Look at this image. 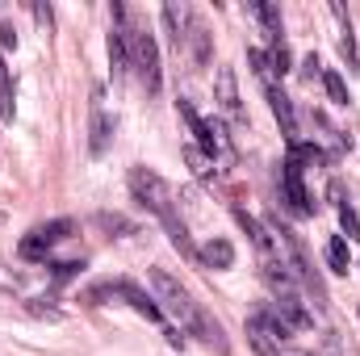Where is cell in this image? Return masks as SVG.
Returning a JSON list of instances; mask_svg holds the SVG:
<instances>
[{
    "instance_id": "5",
    "label": "cell",
    "mask_w": 360,
    "mask_h": 356,
    "mask_svg": "<svg viewBox=\"0 0 360 356\" xmlns=\"http://www.w3.org/2000/svg\"><path fill=\"white\" fill-rule=\"evenodd\" d=\"M72 231H76V222H72V218H59V222L34 227V231L17 243V252H21V260H46V252H51L59 239H68Z\"/></svg>"
},
{
    "instance_id": "1",
    "label": "cell",
    "mask_w": 360,
    "mask_h": 356,
    "mask_svg": "<svg viewBox=\"0 0 360 356\" xmlns=\"http://www.w3.org/2000/svg\"><path fill=\"white\" fill-rule=\"evenodd\" d=\"M151 289H155V302H160V310H168L172 319H180V327L188 331V336H201L214 352L226 356V336H222V327H218V319H210L184 289H180V281L172 272H164V268H151Z\"/></svg>"
},
{
    "instance_id": "30",
    "label": "cell",
    "mask_w": 360,
    "mask_h": 356,
    "mask_svg": "<svg viewBox=\"0 0 360 356\" xmlns=\"http://www.w3.org/2000/svg\"><path fill=\"white\" fill-rule=\"evenodd\" d=\"M34 17H38V21H46V25H51V8H46V4H34Z\"/></svg>"
},
{
    "instance_id": "9",
    "label": "cell",
    "mask_w": 360,
    "mask_h": 356,
    "mask_svg": "<svg viewBox=\"0 0 360 356\" xmlns=\"http://www.w3.org/2000/svg\"><path fill=\"white\" fill-rule=\"evenodd\" d=\"M281 189H285V201H289L297 214H314L310 193H306V184H302V168H297L293 160H285V164H281Z\"/></svg>"
},
{
    "instance_id": "8",
    "label": "cell",
    "mask_w": 360,
    "mask_h": 356,
    "mask_svg": "<svg viewBox=\"0 0 360 356\" xmlns=\"http://www.w3.org/2000/svg\"><path fill=\"white\" fill-rule=\"evenodd\" d=\"M113 130H117V122L101 109V89H92V126H89V151L92 155H105Z\"/></svg>"
},
{
    "instance_id": "2",
    "label": "cell",
    "mask_w": 360,
    "mask_h": 356,
    "mask_svg": "<svg viewBox=\"0 0 360 356\" xmlns=\"http://www.w3.org/2000/svg\"><path fill=\"white\" fill-rule=\"evenodd\" d=\"M130 189H134V197L164 222V231H168V239L180 248V256H188V260H197V248H193V239H188V231H184V222H180L176 214V197H172V189H168V180L155 177L151 168H130Z\"/></svg>"
},
{
    "instance_id": "26",
    "label": "cell",
    "mask_w": 360,
    "mask_h": 356,
    "mask_svg": "<svg viewBox=\"0 0 360 356\" xmlns=\"http://www.w3.org/2000/svg\"><path fill=\"white\" fill-rule=\"evenodd\" d=\"M96 222H101L105 231H122V235H134V222H126L122 214H96Z\"/></svg>"
},
{
    "instance_id": "29",
    "label": "cell",
    "mask_w": 360,
    "mask_h": 356,
    "mask_svg": "<svg viewBox=\"0 0 360 356\" xmlns=\"http://www.w3.org/2000/svg\"><path fill=\"white\" fill-rule=\"evenodd\" d=\"M8 46H17V34H13V25H0V51H8Z\"/></svg>"
},
{
    "instance_id": "25",
    "label": "cell",
    "mask_w": 360,
    "mask_h": 356,
    "mask_svg": "<svg viewBox=\"0 0 360 356\" xmlns=\"http://www.w3.org/2000/svg\"><path fill=\"white\" fill-rule=\"evenodd\" d=\"M340 227H344V235H348V239H356V235H360V218H356V210H352L348 201H340Z\"/></svg>"
},
{
    "instance_id": "11",
    "label": "cell",
    "mask_w": 360,
    "mask_h": 356,
    "mask_svg": "<svg viewBox=\"0 0 360 356\" xmlns=\"http://www.w3.org/2000/svg\"><path fill=\"white\" fill-rule=\"evenodd\" d=\"M109 63H113V76L130 72V30H126V21H113V30H109Z\"/></svg>"
},
{
    "instance_id": "20",
    "label": "cell",
    "mask_w": 360,
    "mask_h": 356,
    "mask_svg": "<svg viewBox=\"0 0 360 356\" xmlns=\"http://www.w3.org/2000/svg\"><path fill=\"white\" fill-rule=\"evenodd\" d=\"M164 25H168V34L180 51V42H184V8L180 4H164Z\"/></svg>"
},
{
    "instance_id": "10",
    "label": "cell",
    "mask_w": 360,
    "mask_h": 356,
    "mask_svg": "<svg viewBox=\"0 0 360 356\" xmlns=\"http://www.w3.org/2000/svg\"><path fill=\"white\" fill-rule=\"evenodd\" d=\"M218 105H222V113L226 117H235V122H243V105H239V80H235V72L231 68H218Z\"/></svg>"
},
{
    "instance_id": "4",
    "label": "cell",
    "mask_w": 360,
    "mask_h": 356,
    "mask_svg": "<svg viewBox=\"0 0 360 356\" xmlns=\"http://www.w3.org/2000/svg\"><path fill=\"white\" fill-rule=\"evenodd\" d=\"M130 68L139 72L143 89L151 92V96L160 92V84H164V76H160V42H155V34L147 25L130 30Z\"/></svg>"
},
{
    "instance_id": "28",
    "label": "cell",
    "mask_w": 360,
    "mask_h": 356,
    "mask_svg": "<svg viewBox=\"0 0 360 356\" xmlns=\"http://www.w3.org/2000/svg\"><path fill=\"white\" fill-rule=\"evenodd\" d=\"M30 314H38V319H51V323H59V319H63V310H55V306H42V302H30Z\"/></svg>"
},
{
    "instance_id": "7",
    "label": "cell",
    "mask_w": 360,
    "mask_h": 356,
    "mask_svg": "<svg viewBox=\"0 0 360 356\" xmlns=\"http://www.w3.org/2000/svg\"><path fill=\"white\" fill-rule=\"evenodd\" d=\"M113 293H117V298H126V302L147 319V323H164V310H160L155 293H147L143 285H134V281H117V285H113Z\"/></svg>"
},
{
    "instance_id": "13",
    "label": "cell",
    "mask_w": 360,
    "mask_h": 356,
    "mask_svg": "<svg viewBox=\"0 0 360 356\" xmlns=\"http://www.w3.org/2000/svg\"><path fill=\"white\" fill-rule=\"evenodd\" d=\"M235 222H239V227H243V231L252 235V243H256V252H260L264 260H272V252H276V243H272L269 227H264V222H256V218H252L248 210H235Z\"/></svg>"
},
{
    "instance_id": "16",
    "label": "cell",
    "mask_w": 360,
    "mask_h": 356,
    "mask_svg": "<svg viewBox=\"0 0 360 356\" xmlns=\"http://www.w3.org/2000/svg\"><path fill=\"white\" fill-rule=\"evenodd\" d=\"M248 340H252V348H256L260 356H281V344L269 336V327H264V319H260V314H252V319H248Z\"/></svg>"
},
{
    "instance_id": "23",
    "label": "cell",
    "mask_w": 360,
    "mask_h": 356,
    "mask_svg": "<svg viewBox=\"0 0 360 356\" xmlns=\"http://www.w3.org/2000/svg\"><path fill=\"white\" fill-rule=\"evenodd\" d=\"M323 89L335 105H348V89H344V76L340 72H323Z\"/></svg>"
},
{
    "instance_id": "15",
    "label": "cell",
    "mask_w": 360,
    "mask_h": 356,
    "mask_svg": "<svg viewBox=\"0 0 360 356\" xmlns=\"http://www.w3.org/2000/svg\"><path fill=\"white\" fill-rule=\"evenodd\" d=\"M197 260L210 268H231L235 265V248H231V239H210L201 252H197Z\"/></svg>"
},
{
    "instance_id": "18",
    "label": "cell",
    "mask_w": 360,
    "mask_h": 356,
    "mask_svg": "<svg viewBox=\"0 0 360 356\" xmlns=\"http://www.w3.org/2000/svg\"><path fill=\"white\" fill-rule=\"evenodd\" d=\"M252 13H256V17L264 21V30H269L272 42H276V38L285 34V30H281V13H276V4H269V0H256V4H252Z\"/></svg>"
},
{
    "instance_id": "22",
    "label": "cell",
    "mask_w": 360,
    "mask_h": 356,
    "mask_svg": "<svg viewBox=\"0 0 360 356\" xmlns=\"http://www.w3.org/2000/svg\"><path fill=\"white\" fill-rule=\"evenodd\" d=\"M184 160H188V168H193V172H197L201 180L214 177V160H210V155H201L197 147H184Z\"/></svg>"
},
{
    "instance_id": "6",
    "label": "cell",
    "mask_w": 360,
    "mask_h": 356,
    "mask_svg": "<svg viewBox=\"0 0 360 356\" xmlns=\"http://www.w3.org/2000/svg\"><path fill=\"white\" fill-rule=\"evenodd\" d=\"M180 117L188 122V130H193V139H197V151L201 155H210V160H218L222 151H226V139H222V126H214V122H205L188 101H176Z\"/></svg>"
},
{
    "instance_id": "21",
    "label": "cell",
    "mask_w": 360,
    "mask_h": 356,
    "mask_svg": "<svg viewBox=\"0 0 360 356\" xmlns=\"http://www.w3.org/2000/svg\"><path fill=\"white\" fill-rule=\"evenodd\" d=\"M327 265H331V272H348V243H344V235H335L327 243Z\"/></svg>"
},
{
    "instance_id": "19",
    "label": "cell",
    "mask_w": 360,
    "mask_h": 356,
    "mask_svg": "<svg viewBox=\"0 0 360 356\" xmlns=\"http://www.w3.org/2000/svg\"><path fill=\"white\" fill-rule=\"evenodd\" d=\"M13 113H17V105H13V76L4 68V55H0V117L13 122Z\"/></svg>"
},
{
    "instance_id": "12",
    "label": "cell",
    "mask_w": 360,
    "mask_h": 356,
    "mask_svg": "<svg viewBox=\"0 0 360 356\" xmlns=\"http://www.w3.org/2000/svg\"><path fill=\"white\" fill-rule=\"evenodd\" d=\"M264 96H269L272 113H276V122H281V134H285L289 143H297V122H293V105H289V96L276 89V84H264Z\"/></svg>"
},
{
    "instance_id": "3",
    "label": "cell",
    "mask_w": 360,
    "mask_h": 356,
    "mask_svg": "<svg viewBox=\"0 0 360 356\" xmlns=\"http://www.w3.org/2000/svg\"><path fill=\"white\" fill-rule=\"evenodd\" d=\"M269 235L272 243L289 256V268L302 276V285L310 289V298H314V310H327V281H323V272L314 268V260H310V252H306V243H302V235L289 227V222H281L276 214L269 218Z\"/></svg>"
},
{
    "instance_id": "14",
    "label": "cell",
    "mask_w": 360,
    "mask_h": 356,
    "mask_svg": "<svg viewBox=\"0 0 360 356\" xmlns=\"http://www.w3.org/2000/svg\"><path fill=\"white\" fill-rule=\"evenodd\" d=\"M184 42L193 46V63H197V68H210V34H205V21H201V17H188Z\"/></svg>"
},
{
    "instance_id": "17",
    "label": "cell",
    "mask_w": 360,
    "mask_h": 356,
    "mask_svg": "<svg viewBox=\"0 0 360 356\" xmlns=\"http://www.w3.org/2000/svg\"><path fill=\"white\" fill-rule=\"evenodd\" d=\"M289 160L297 164V168H306V164H327V155H323V147H314V143H289Z\"/></svg>"
},
{
    "instance_id": "27",
    "label": "cell",
    "mask_w": 360,
    "mask_h": 356,
    "mask_svg": "<svg viewBox=\"0 0 360 356\" xmlns=\"http://www.w3.org/2000/svg\"><path fill=\"white\" fill-rule=\"evenodd\" d=\"M80 268H84V260H63V265H51V272H55V281H72Z\"/></svg>"
},
{
    "instance_id": "24",
    "label": "cell",
    "mask_w": 360,
    "mask_h": 356,
    "mask_svg": "<svg viewBox=\"0 0 360 356\" xmlns=\"http://www.w3.org/2000/svg\"><path fill=\"white\" fill-rule=\"evenodd\" d=\"M269 68H272V76H285V72H289V46H285V38H276V42H272Z\"/></svg>"
}]
</instances>
